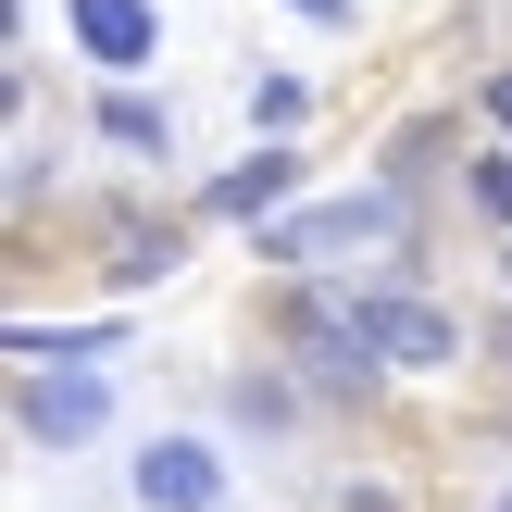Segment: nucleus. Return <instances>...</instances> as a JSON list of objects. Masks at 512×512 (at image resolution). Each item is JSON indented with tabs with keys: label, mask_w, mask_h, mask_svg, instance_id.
Listing matches in <instances>:
<instances>
[{
	"label": "nucleus",
	"mask_w": 512,
	"mask_h": 512,
	"mask_svg": "<svg viewBox=\"0 0 512 512\" xmlns=\"http://www.w3.org/2000/svg\"><path fill=\"white\" fill-rule=\"evenodd\" d=\"M413 238V200L363 188V200H313V213H275L263 225V263H338V250H400Z\"/></svg>",
	"instance_id": "obj_1"
},
{
	"label": "nucleus",
	"mask_w": 512,
	"mask_h": 512,
	"mask_svg": "<svg viewBox=\"0 0 512 512\" xmlns=\"http://www.w3.org/2000/svg\"><path fill=\"white\" fill-rule=\"evenodd\" d=\"M288 350H300V375H313V388H363V375H388L375 363V338H363V313H350V288H300L288 300Z\"/></svg>",
	"instance_id": "obj_2"
},
{
	"label": "nucleus",
	"mask_w": 512,
	"mask_h": 512,
	"mask_svg": "<svg viewBox=\"0 0 512 512\" xmlns=\"http://www.w3.org/2000/svg\"><path fill=\"white\" fill-rule=\"evenodd\" d=\"M350 313H363V338H375V363H388V375L463 363V325H450L438 300H413V288H350Z\"/></svg>",
	"instance_id": "obj_3"
},
{
	"label": "nucleus",
	"mask_w": 512,
	"mask_h": 512,
	"mask_svg": "<svg viewBox=\"0 0 512 512\" xmlns=\"http://www.w3.org/2000/svg\"><path fill=\"white\" fill-rule=\"evenodd\" d=\"M13 425H25L38 450H88L100 425H113V388H100L88 363H38V375L13 388Z\"/></svg>",
	"instance_id": "obj_4"
},
{
	"label": "nucleus",
	"mask_w": 512,
	"mask_h": 512,
	"mask_svg": "<svg viewBox=\"0 0 512 512\" xmlns=\"http://www.w3.org/2000/svg\"><path fill=\"white\" fill-rule=\"evenodd\" d=\"M63 38H75V63H100L113 88H138L150 50H163V13H150V0H63Z\"/></svg>",
	"instance_id": "obj_5"
},
{
	"label": "nucleus",
	"mask_w": 512,
	"mask_h": 512,
	"mask_svg": "<svg viewBox=\"0 0 512 512\" xmlns=\"http://www.w3.org/2000/svg\"><path fill=\"white\" fill-rule=\"evenodd\" d=\"M138 512H225V463L200 438H150L138 450Z\"/></svg>",
	"instance_id": "obj_6"
},
{
	"label": "nucleus",
	"mask_w": 512,
	"mask_h": 512,
	"mask_svg": "<svg viewBox=\"0 0 512 512\" xmlns=\"http://www.w3.org/2000/svg\"><path fill=\"white\" fill-rule=\"evenodd\" d=\"M175 263H188V225L175 213H100V275L113 288H163Z\"/></svg>",
	"instance_id": "obj_7"
},
{
	"label": "nucleus",
	"mask_w": 512,
	"mask_h": 512,
	"mask_svg": "<svg viewBox=\"0 0 512 512\" xmlns=\"http://www.w3.org/2000/svg\"><path fill=\"white\" fill-rule=\"evenodd\" d=\"M288 188H300V150L263 138L250 163H225L213 188H200V213H213V225H275V200H288Z\"/></svg>",
	"instance_id": "obj_8"
},
{
	"label": "nucleus",
	"mask_w": 512,
	"mask_h": 512,
	"mask_svg": "<svg viewBox=\"0 0 512 512\" xmlns=\"http://www.w3.org/2000/svg\"><path fill=\"white\" fill-rule=\"evenodd\" d=\"M100 138L138 150V163H175V113H163V100H138V88H100Z\"/></svg>",
	"instance_id": "obj_9"
},
{
	"label": "nucleus",
	"mask_w": 512,
	"mask_h": 512,
	"mask_svg": "<svg viewBox=\"0 0 512 512\" xmlns=\"http://www.w3.org/2000/svg\"><path fill=\"white\" fill-rule=\"evenodd\" d=\"M113 338H125L113 313H100V325H63V338H50V325H13V363H100Z\"/></svg>",
	"instance_id": "obj_10"
},
{
	"label": "nucleus",
	"mask_w": 512,
	"mask_h": 512,
	"mask_svg": "<svg viewBox=\"0 0 512 512\" xmlns=\"http://www.w3.org/2000/svg\"><path fill=\"white\" fill-rule=\"evenodd\" d=\"M463 188H475V213H488V225H512V138H500V150H475Z\"/></svg>",
	"instance_id": "obj_11"
},
{
	"label": "nucleus",
	"mask_w": 512,
	"mask_h": 512,
	"mask_svg": "<svg viewBox=\"0 0 512 512\" xmlns=\"http://www.w3.org/2000/svg\"><path fill=\"white\" fill-rule=\"evenodd\" d=\"M250 125L288 138V125H300V75H250Z\"/></svg>",
	"instance_id": "obj_12"
},
{
	"label": "nucleus",
	"mask_w": 512,
	"mask_h": 512,
	"mask_svg": "<svg viewBox=\"0 0 512 512\" xmlns=\"http://www.w3.org/2000/svg\"><path fill=\"white\" fill-rule=\"evenodd\" d=\"M438 150H450V125H413V138L388 150V188H413V175H438Z\"/></svg>",
	"instance_id": "obj_13"
},
{
	"label": "nucleus",
	"mask_w": 512,
	"mask_h": 512,
	"mask_svg": "<svg viewBox=\"0 0 512 512\" xmlns=\"http://www.w3.org/2000/svg\"><path fill=\"white\" fill-rule=\"evenodd\" d=\"M300 25H363V0H288Z\"/></svg>",
	"instance_id": "obj_14"
},
{
	"label": "nucleus",
	"mask_w": 512,
	"mask_h": 512,
	"mask_svg": "<svg viewBox=\"0 0 512 512\" xmlns=\"http://www.w3.org/2000/svg\"><path fill=\"white\" fill-rule=\"evenodd\" d=\"M488 125H500V138H512V75H488Z\"/></svg>",
	"instance_id": "obj_15"
},
{
	"label": "nucleus",
	"mask_w": 512,
	"mask_h": 512,
	"mask_svg": "<svg viewBox=\"0 0 512 512\" xmlns=\"http://www.w3.org/2000/svg\"><path fill=\"white\" fill-rule=\"evenodd\" d=\"M338 512H400V500L388 488H338Z\"/></svg>",
	"instance_id": "obj_16"
},
{
	"label": "nucleus",
	"mask_w": 512,
	"mask_h": 512,
	"mask_svg": "<svg viewBox=\"0 0 512 512\" xmlns=\"http://www.w3.org/2000/svg\"><path fill=\"white\" fill-rule=\"evenodd\" d=\"M500 275H512V250H500Z\"/></svg>",
	"instance_id": "obj_17"
},
{
	"label": "nucleus",
	"mask_w": 512,
	"mask_h": 512,
	"mask_svg": "<svg viewBox=\"0 0 512 512\" xmlns=\"http://www.w3.org/2000/svg\"><path fill=\"white\" fill-rule=\"evenodd\" d=\"M500 512H512V488H500Z\"/></svg>",
	"instance_id": "obj_18"
}]
</instances>
